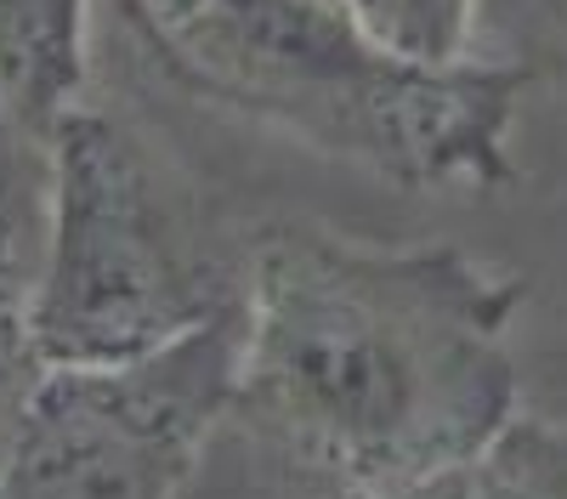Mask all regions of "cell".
I'll use <instances>...</instances> for the list:
<instances>
[{"instance_id": "6da1fadb", "label": "cell", "mask_w": 567, "mask_h": 499, "mask_svg": "<svg viewBox=\"0 0 567 499\" xmlns=\"http://www.w3.org/2000/svg\"><path fill=\"white\" fill-rule=\"evenodd\" d=\"M516 272L318 221L245 239L239 363L182 499H386L523 415Z\"/></svg>"}, {"instance_id": "7a4b0ae2", "label": "cell", "mask_w": 567, "mask_h": 499, "mask_svg": "<svg viewBox=\"0 0 567 499\" xmlns=\"http://www.w3.org/2000/svg\"><path fill=\"white\" fill-rule=\"evenodd\" d=\"M125 23L199 103L403 194H494L516 176L511 125L528 69L403 63L347 0H125Z\"/></svg>"}, {"instance_id": "3957f363", "label": "cell", "mask_w": 567, "mask_h": 499, "mask_svg": "<svg viewBox=\"0 0 567 499\" xmlns=\"http://www.w3.org/2000/svg\"><path fill=\"white\" fill-rule=\"evenodd\" d=\"M245 250H227L199 194L125 114L80 97L52 131V216L29 295L45 363L159 352L239 306Z\"/></svg>"}, {"instance_id": "277c9868", "label": "cell", "mask_w": 567, "mask_h": 499, "mask_svg": "<svg viewBox=\"0 0 567 499\" xmlns=\"http://www.w3.org/2000/svg\"><path fill=\"white\" fill-rule=\"evenodd\" d=\"M239 363V306L159 352L45 363L0 499H182Z\"/></svg>"}, {"instance_id": "5b68a950", "label": "cell", "mask_w": 567, "mask_h": 499, "mask_svg": "<svg viewBox=\"0 0 567 499\" xmlns=\"http://www.w3.org/2000/svg\"><path fill=\"white\" fill-rule=\"evenodd\" d=\"M85 29L91 0H0V85L40 136L85 97Z\"/></svg>"}, {"instance_id": "8992f818", "label": "cell", "mask_w": 567, "mask_h": 499, "mask_svg": "<svg viewBox=\"0 0 567 499\" xmlns=\"http://www.w3.org/2000/svg\"><path fill=\"white\" fill-rule=\"evenodd\" d=\"M386 499H567V420L523 408L477 454Z\"/></svg>"}, {"instance_id": "52a82bcc", "label": "cell", "mask_w": 567, "mask_h": 499, "mask_svg": "<svg viewBox=\"0 0 567 499\" xmlns=\"http://www.w3.org/2000/svg\"><path fill=\"white\" fill-rule=\"evenodd\" d=\"M45 216H52V136H40L0 85V301L29 306Z\"/></svg>"}, {"instance_id": "ba28073f", "label": "cell", "mask_w": 567, "mask_h": 499, "mask_svg": "<svg viewBox=\"0 0 567 499\" xmlns=\"http://www.w3.org/2000/svg\"><path fill=\"white\" fill-rule=\"evenodd\" d=\"M358 29L403 63L454 69L477 58L483 0H347Z\"/></svg>"}, {"instance_id": "9c48e42d", "label": "cell", "mask_w": 567, "mask_h": 499, "mask_svg": "<svg viewBox=\"0 0 567 499\" xmlns=\"http://www.w3.org/2000/svg\"><path fill=\"white\" fill-rule=\"evenodd\" d=\"M477 58L567 80V0H483Z\"/></svg>"}, {"instance_id": "30bf717a", "label": "cell", "mask_w": 567, "mask_h": 499, "mask_svg": "<svg viewBox=\"0 0 567 499\" xmlns=\"http://www.w3.org/2000/svg\"><path fill=\"white\" fill-rule=\"evenodd\" d=\"M40 375H45V357H40L34 330H29V306L0 301V466H7V454L18 443L23 408H29Z\"/></svg>"}]
</instances>
